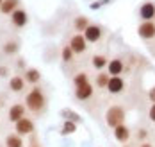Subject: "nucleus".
I'll return each mask as SVG.
<instances>
[{"mask_svg": "<svg viewBox=\"0 0 155 147\" xmlns=\"http://www.w3.org/2000/svg\"><path fill=\"white\" fill-rule=\"evenodd\" d=\"M45 104H47V95H45V92L39 86H34L25 95V106H27V110H31L34 113L41 111L45 108Z\"/></svg>", "mask_w": 155, "mask_h": 147, "instance_id": "1", "label": "nucleus"}, {"mask_svg": "<svg viewBox=\"0 0 155 147\" xmlns=\"http://www.w3.org/2000/svg\"><path fill=\"white\" fill-rule=\"evenodd\" d=\"M125 120H127V111H125V108L121 104H114L105 111V124L110 129L125 124Z\"/></svg>", "mask_w": 155, "mask_h": 147, "instance_id": "2", "label": "nucleus"}, {"mask_svg": "<svg viewBox=\"0 0 155 147\" xmlns=\"http://www.w3.org/2000/svg\"><path fill=\"white\" fill-rule=\"evenodd\" d=\"M137 15L143 22H155V2H152V0L143 2L139 5Z\"/></svg>", "mask_w": 155, "mask_h": 147, "instance_id": "3", "label": "nucleus"}, {"mask_svg": "<svg viewBox=\"0 0 155 147\" xmlns=\"http://www.w3.org/2000/svg\"><path fill=\"white\" fill-rule=\"evenodd\" d=\"M137 34L144 41L155 40V22H141L137 25Z\"/></svg>", "mask_w": 155, "mask_h": 147, "instance_id": "4", "label": "nucleus"}, {"mask_svg": "<svg viewBox=\"0 0 155 147\" xmlns=\"http://www.w3.org/2000/svg\"><path fill=\"white\" fill-rule=\"evenodd\" d=\"M70 47L71 50L75 52V54H84L86 50H87V41H86V38H84V34H73L71 38H70Z\"/></svg>", "mask_w": 155, "mask_h": 147, "instance_id": "5", "label": "nucleus"}, {"mask_svg": "<svg viewBox=\"0 0 155 147\" xmlns=\"http://www.w3.org/2000/svg\"><path fill=\"white\" fill-rule=\"evenodd\" d=\"M102 36H104V31H102V27L96 25V23H91V25L84 31V38H86L87 43H98V41L102 40Z\"/></svg>", "mask_w": 155, "mask_h": 147, "instance_id": "6", "label": "nucleus"}, {"mask_svg": "<svg viewBox=\"0 0 155 147\" xmlns=\"http://www.w3.org/2000/svg\"><path fill=\"white\" fill-rule=\"evenodd\" d=\"M125 88H127V82L121 75H116V77H110L109 79V84H107V90L109 93H112V95H120V93H123Z\"/></svg>", "mask_w": 155, "mask_h": 147, "instance_id": "7", "label": "nucleus"}, {"mask_svg": "<svg viewBox=\"0 0 155 147\" xmlns=\"http://www.w3.org/2000/svg\"><path fill=\"white\" fill-rule=\"evenodd\" d=\"M27 22H29V15H27V11L23 7L16 9L15 13L11 15V23H13V27H16V29H23L27 25Z\"/></svg>", "mask_w": 155, "mask_h": 147, "instance_id": "8", "label": "nucleus"}, {"mask_svg": "<svg viewBox=\"0 0 155 147\" xmlns=\"http://www.w3.org/2000/svg\"><path fill=\"white\" fill-rule=\"evenodd\" d=\"M15 129H16V133H18L20 136H25V135H32V133H34V122H32L31 118L23 117L21 120H18V122L15 124Z\"/></svg>", "mask_w": 155, "mask_h": 147, "instance_id": "9", "label": "nucleus"}, {"mask_svg": "<svg viewBox=\"0 0 155 147\" xmlns=\"http://www.w3.org/2000/svg\"><path fill=\"white\" fill-rule=\"evenodd\" d=\"M112 135H114V140L120 142V144H127V142L130 140V136H132L130 128H128L127 124H121V126L114 128V129H112Z\"/></svg>", "mask_w": 155, "mask_h": 147, "instance_id": "10", "label": "nucleus"}, {"mask_svg": "<svg viewBox=\"0 0 155 147\" xmlns=\"http://www.w3.org/2000/svg\"><path fill=\"white\" fill-rule=\"evenodd\" d=\"M25 111H27V106H23V104H13V106L9 108V113H7L9 122L16 124L18 120H21V118L25 117Z\"/></svg>", "mask_w": 155, "mask_h": 147, "instance_id": "11", "label": "nucleus"}, {"mask_svg": "<svg viewBox=\"0 0 155 147\" xmlns=\"http://www.w3.org/2000/svg\"><path fill=\"white\" fill-rule=\"evenodd\" d=\"M125 70V63L123 59H120V58H114V59H110L107 65V72L110 77H116V75H121Z\"/></svg>", "mask_w": 155, "mask_h": 147, "instance_id": "12", "label": "nucleus"}, {"mask_svg": "<svg viewBox=\"0 0 155 147\" xmlns=\"http://www.w3.org/2000/svg\"><path fill=\"white\" fill-rule=\"evenodd\" d=\"M94 93V88L91 82H87V84H84V86H78L75 88V97L78 100H87V99H91Z\"/></svg>", "mask_w": 155, "mask_h": 147, "instance_id": "13", "label": "nucleus"}, {"mask_svg": "<svg viewBox=\"0 0 155 147\" xmlns=\"http://www.w3.org/2000/svg\"><path fill=\"white\" fill-rule=\"evenodd\" d=\"M25 84H27V81L23 79V75H13L9 79V90L15 92V93H20V92L25 90Z\"/></svg>", "mask_w": 155, "mask_h": 147, "instance_id": "14", "label": "nucleus"}, {"mask_svg": "<svg viewBox=\"0 0 155 147\" xmlns=\"http://www.w3.org/2000/svg\"><path fill=\"white\" fill-rule=\"evenodd\" d=\"M107 65H109V59H107V56H104V54H94L91 58V66L94 70H98V72L107 68Z\"/></svg>", "mask_w": 155, "mask_h": 147, "instance_id": "15", "label": "nucleus"}, {"mask_svg": "<svg viewBox=\"0 0 155 147\" xmlns=\"http://www.w3.org/2000/svg\"><path fill=\"white\" fill-rule=\"evenodd\" d=\"M23 79L29 82V84H38V82L41 81V72L38 70V68H27L25 70V74H23Z\"/></svg>", "mask_w": 155, "mask_h": 147, "instance_id": "16", "label": "nucleus"}, {"mask_svg": "<svg viewBox=\"0 0 155 147\" xmlns=\"http://www.w3.org/2000/svg\"><path fill=\"white\" fill-rule=\"evenodd\" d=\"M16 9H20V0H4L2 7H0V13L2 15H13Z\"/></svg>", "mask_w": 155, "mask_h": 147, "instance_id": "17", "label": "nucleus"}, {"mask_svg": "<svg viewBox=\"0 0 155 147\" xmlns=\"http://www.w3.org/2000/svg\"><path fill=\"white\" fill-rule=\"evenodd\" d=\"M89 25H91V23H89V18L87 16H82V15H80V16H77L73 20V27H75V31L80 33V34H84V31H86Z\"/></svg>", "mask_w": 155, "mask_h": 147, "instance_id": "18", "label": "nucleus"}, {"mask_svg": "<svg viewBox=\"0 0 155 147\" xmlns=\"http://www.w3.org/2000/svg\"><path fill=\"white\" fill-rule=\"evenodd\" d=\"M2 50H4V54H7V56L16 54V52L20 50V43H18V40H7V41L2 45Z\"/></svg>", "mask_w": 155, "mask_h": 147, "instance_id": "19", "label": "nucleus"}, {"mask_svg": "<svg viewBox=\"0 0 155 147\" xmlns=\"http://www.w3.org/2000/svg\"><path fill=\"white\" fill-rule=\"evenodd\" d=\"M5 147H23V140L18 133H9L5 136Z\"/></svg>", "mask_w": 155, "mask_h": 147, "instance_id": "20", "label": "nucleus"}, {"mask_svg": "<svg viewBox=\"0 0 155 147\" xmlns=\"http://www.w3.org/2000/svg\"><path fill=\"white\" fill-rule=\"evenodd\" d=\"M77 131V122H71V120H64L61 126V129H59V133H61L62 136H66V135H73Z\"/></svg>", "mask_w": 155, "mask_h": 147, "instance_id": "21", "label": "nucleus"}, {"mask_svg": "<svg viewBox=\"0 0 155 147\" xmlns=\"http://www.w3.org/2000/svg\"><path fill=\"white\" fill-rule=\"evenodd\" d=\"M109 79H110L109 72H100V74L94 77V82H96V86H98V88H107Z\"/></svg>", "mask_w": 155, "mask_h": 147, "instance_id": "22", "label": "nucleus"}, {"mask_svg": "<svg viewBox=\"0 0 155 147\" xmlns=\"http://www.w3.org/2000/svg\"><path fill=\"white\" fill-rule=\"evenodd\" d=\"M87 82H89V75H87L86 72H80V74H75V75H73V84H75V88L84 86V84H87Z\"/></svg>", "mask_w": 155, "mask_h": 147, "instance_id": "23", "label": "nucleus"}, {"mask_svg": "<svg viewBox=\"0 0 155 147\" xmlns=\"http://www.w3.org/2000/svg\"><path fill=\"white\" fill-rule=\"evenodd\" d=\"M73 56H75V52L71 50V47H70V45L62 47V50H61V59L64 61V63H70V61L73 59Z\"/></svg>", "mask_w": 155, "mask_h": 147, "instance_id": "24", "label": "nucleus"}, {"mask_svg": "<svg viewBox=\"0 0 155 147\" xmlns=\"http://www.w3.org/2000/svg\"><path fill=\"white\" fill-rule=\"evenodd\" d=\"M136 136H137V140H141V142H146V140H148V136H150V131L146 129V128H137Z\"/></svg>", "mask_w": 155, "mask_h": 147, "instance_id": "25", "label": "nucleus"}, {"mask_svg": "<svg viewBox=\"0 0 155 147\" xmlns=\"http://www.w3.org/2000/svg\"><path fill=\"white\" fill-rule=\"evenodd\" d=\"M61 115L66 118V120H71V122H78V117L73 111H61Z\"/></svg>", "mask_w": 155, "mask_h": 147, "instance_id": "26", "label": "nucleus"}, {"mask_svg": "<svg viewBox=\"0 0 155 147\" xmlns=\"http://www.w3.org/2000/svg\"><path fill=\"white\" fill-rule=\"evenodd\" d=\"M148 118H150V122L155 124V104H150V108H148Z\"/></svg>", "mask_w": 155, "mask_h": 147, "instance_id": "27", "label": "nucleus"}, {"mask_svg": "<svg viewBox=\"0 0 155 147\" xmlns=\"http://www.w3.org/2000/svg\"><path fill=\"white\" fill-rule=\"evenodd\" d=\"M0 77H9V66L0 65Z\"/></svg>", "mask_w": 155, "mask_h": 147, "instance_id": "28", "label": "nucleus"}, {"mask_svg": "<svg viewBox=\"0 0 155 147\" xmlns=\"http://www.w3.org/2000/svg\"><path fill=\"white\" fill-rule=\"evenodd\" d=\"M148 99H150V102H152V104H155V86L148 90Z\"/></svg>", "mask_w": 155, "mask_h": 147, "instance_id": "29", "label": "nucleus"}, {"mask_svg": "<svg viewBox=\"0 0 155 147\" xmlns=\"http://www.w3.org/2000/svg\"><path fill=\"white\" fill-rule=\"evenodd\" d=\"M18 68H25V59H18Z\"/></svg>", "mask_w": 155, "mask_h": 147, "instance_id": "30", "label": "nucleus"}, {"mask_svg": "<svg viewBox=\"0 0 155 147\" xmlns=\"http://www.w3.org/2000/svg\"><path fill=\"white\" fill-rule=\"evenodd\" d=\"M137 147H153V145H152L150 142H141V144H139Z\"/></svg>", "mask_w": 155, "mask_h": 147, "instance_id": "31", "label": "nucleus"}, {"mask_svg": "<svg viewBox=\"0 0 155 147\" xmlns=\"http://www.w3.org/2000/svg\"><path fill=\"white\" fill-rule=\"evenodd\" d=\"M2 2H4V0H0V7H2Z\"/></svg>", "mask_w": 155, "mask_h": 147, "instance_id": "32", "label": "nucleus"}]
</instances>
